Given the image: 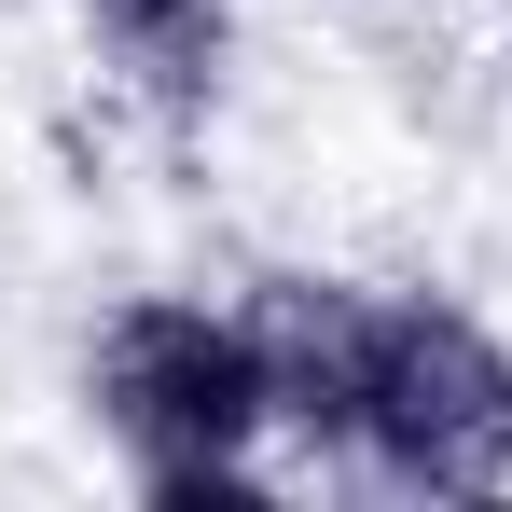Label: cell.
<instances>
[{
    "label": "cell",
    "mask_w": 512,
    "mask_h": 512,
    "mask_svg": "<svg viewBox=\"0 0 512 512\" xmlns=\"http://www.w3.org/2000/svg\"><path fill=\"white\" fill-rule=\"evenodd\" d=\"M84 416L139 499H263L291 471L277 416H263L250 319L194 305V291H125L84 333Z\"/></svg>",
    "instance_id": "obj_1"
},
{
    "label": "cell",
    "mask_w": 512,
    "mask_h": 512,
    "mask_svg": "<svg viewBox=\"0 0 512 512\" xmlns=\"http://www.w3.org/2000/svg\"><path fill=\"white\" fill-rule=\"evenodd\" d=\"M346 471L388 499H512V346L443 291H388Z\"/></svg>",
    "instance_id": "obj_2"
},
{
    "label": "cell",
    "mask_w": 512,
    "mask_h": 512,
    "mask_svg": "<svg viewBox=\"0 0 512 512\" xmlns=\"http://www.w3.org/2000/svg\"><path fill=\"white\" fill-rule=\"evenodd\" d=\"M263 360V416H277V457L291 471H346L360 457V388H374V319L388 291L374 277H319V263H277L236 291Z\"/></svg>",
    "instance_id": "obj_3"
},
{
    "label": "cell",
    "mask_w": 512,
    "mask_h": 512,
    "mask_svg": "<svg viewBox=\"0 0 512 512\" xmlns=\"http://www.w3.org/2000/svg\"><path fill=\"white\" fill-rule=\"evenodd\" d=\"M97 70L139 97L153 125H208L236 84V0H70Z\"/></svg>",
    "instance_id": "obj_4"
}]
</instances>
